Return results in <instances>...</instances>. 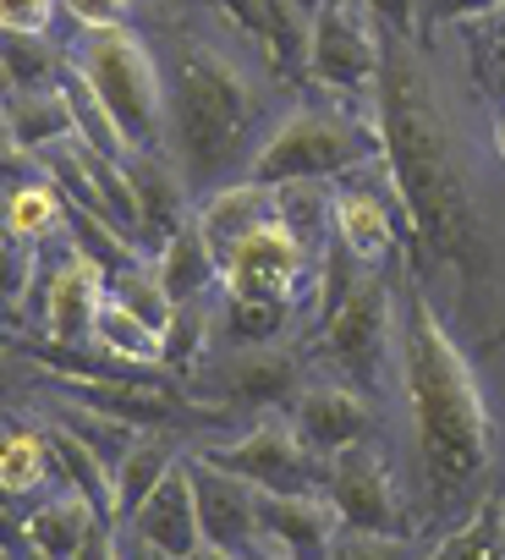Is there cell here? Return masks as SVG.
I'll list each match as a JSON object with an SVG mask.
<instances>
[{
  "label": "cell",
  "mask_w": 505,
  "mask_h": 560,
  "mask_svg": "<svg viewBox=\"0 0 505 560\" xmlns=\"http://www.w3.org/2000/svg\"><path fill=\"white\" fill-rule=\"evenodd\" d=\"M319 494L330 500L341 533H401V538H418L412 500L396 489V478H390V467H385V456L374 445H352V451L330 456Z\"/></svg>",
  "instance_id": "cell-11"
},
{
  "label": "cell",
  "mask_w": 505,
  "mask_h": 560,
  "mask_svg": "<svg viewBox=\"0 0 505 560\" xmlns=\"http://www.w3.org/2000/svg\"><path fill=\"white\" fill-rule=\"evenodd\" d=\"M286 418H292L297 440L319 462H330V456H341L352 445H368V434H374V401L363 390H352L347 380H336V374L303 380V390L286 407Z\"/></svg>",
  "instance_id": "cell-13"
},
{
  "label": "cell",
  "mask_w": 505,
  "mask_h": 560,
  "mask_svg": "<svg viewBox=\"0 0 505 560\" xmlns=\"http://www.w3.org/2000/svg\"><path fill=\"white\" fill-rule=\"evenodd\" d=\"M154 269H160V287L165 298L181 308V303H209L220 292V269H214V253L198 231V220H187L160 253H154Z\"/></svg>",
  "instance_id": "cell-22"
},
{
  "label": "cell",
  "mask_w": 505,
  "mask_h": 560,
  "mask_svg": "<svg viewBox=\"0 0 505 560\" xmlns=\"http://www.w3.org/2000/svg\"><path fill=\"white\" fill-rule=\"evenodd\" d=\"M275 192V220L314 253V247H325V236H330V192L336 187H325V182H286V187H270Z\"/></svg>",
  "instance_id": "cell-32"
},
{
  "label": "cell",
  "mask_w": 505,
  "mask_h": 560,
  "mask_svg": "<svg viewBox=\"0 0 505 560\" xmlns=\"http://www.w3.org/2000/svg\"><path fill=\"white\" fill-rule=\"evenodd\" d=\"M209 330H214V347H275V341H286V330H292V303L214 292V303H209Z\"/></svg>",
  "instance_id": "cell-25"
},
{
  "label": "cell",
  "mask_w": 505,
  "mask_h": 560,
  "mask_svg": "<svg viewBox=\"0 0 505 560\" xmlns=\"http://www.w3.org/2000/svg\"><path fill=\"white\" fill-rule=\"evenodd\" d=\"M303 72L330 89L336 100L352 105H374V83H379V28L368 23V12L357 0H330L308 18V56Z\"/></svg>",
  "instance_id": "cell-10"
},
{
  "label": "cell",
  "mask_w": 505,
  "mask_h": 560,
  "mask_svg": "<svg viewBox=\"0 0 505 560\" xmlns=\"http://www.w3.org/2000/svg\"><path fill=\"white\" fill-rule=\"evenodd\" d=\"M275 214V192L270 187H259V182H231V187H214L209 198H198L192 203V220H198V231H203V242H209V253H220V247H231L242 231H252L259 220H270Z\"/></svg>",
  "instance_id": "cell-23"
},
{
  "label": "cell",
  "mask_w": 505,
  "mask_h": 560,
  "mask_svg": "<svg viewBox=\"0 0 505 560\" xmlns=\"http://www.w3.org/2000/svg\"><path fill=\"white\" fill-rule=\"evenodd\" d=\"M374 116H379V149H385V171L396 187V209L412 242L407 253L412 269L450 275L461 314L494 325L489 298L500 292V264H494V236H489L483 198H478L483 176L434 89V72L418 39L379 28ZM489 347H500L494 330H489Z\"/></svg>",
  "instance_id": "cell-1"
},
{
  "label": "cell",
  "mask_w": 505,
  "mask_h": 560,
  "mask_svg": "<svg viewBox=\"0 0 505 560\" xmlns=\"http://www.w3.org/2000/svg\"><path fill=\"white\" fill-rule=\"evenodd\" d=\"M292 7H297V12H303V18H314V12H319V7H330V0H292Z\"/></svg>",
  "instance_id": "cell-45"
},
{
  "label": "cell",
  "mask_w": 505,
  "mask_h": 560,
  "mask_svg": "<svg viewBox=\"0 0 505 560\" xmlns=\"http://www.w3.org/2000/svg\"><path fill=\"white\" fill-rule=\"evenodd\" d=\"M67 214L72 209H67L61 187L39 165L0 192V231H7L17 247H28V253H39L50 242H67Z\"/></svg>",
  "instance_id": "cell-19"
},
{
  "label": "cell",
  "mask_w": 505,
  "mask_h": 560,
  "mask_svg": "<svg viewBox=\"0 0 505 560\" xmlns=\"http://www.w3.org/2000/svg\"><path fill=\"white\" fill-rule=\"evenodd\" d=\"M336 533L341 522L325 494H259V544L292 560H330Z\"/></svg>",
  "instance_id": "cell-18"
},
{
  "label": "cell",
  "mask_w": 505,
  "mask_h": 560,
  "mask_svg": "<svg viewBox=\"0 0 505 560\" xmlns=\"http://www.w3.org/2000/svg\"><path fill=\"white\" fill-rule=\"evenodd\" d=\"M494 160H500V165H505V110H500V116H494Z\"/></svg>",
  "instance_id": "cell-43"
},
{
  "label": "cell",
  "mask_w": 505,
  "mask_h": 560,
  "mask_svg": "<svg viewBox=\"0 0 505 560\" xmlns=\"http://www.w3.org/2000/svg\"><path fill=\"white\" fill-rule=\"evenodd\" d=\"M500 0H423V23L428 28H450V23H483Z\"/></svg>",
  "instance_id": "cell-39"
},
{
  "label": "cell",
  "mask_w": 505,
  "mask_h": 560,
  "mask_svg": "<svg viewBox=\"0 0 505 560\" xmlns=\"http://www.w3.org/2000/svg\"><path fill=\"white\" fill-rule=\"evenodd\" d=\"M132 12H138V0H61V18H67L78 34L132 28Z\"/></svg>",
  "instance_id": "cell-34"
},
{
  "label": "cell",
  "mask_w": 505,
  "mask_h": 560,
  "mask_svg": "<svg viewBox=\"0 0 505 560\" xmlns=\"http://www.w3.org/2000/svg\"><path fill=\"white\" fill-rule=\"evenodd\" d=\"M314 358L336 369V380H347L363 396H379L385 358L396 347V287L385 280V269H363L357 287L314 325Z\"/></svg>",
  "instance_id": "cell-6"
},
{
  "label": "cell",
  "mask_w": 505,
  "mask_h": 560,
  "mask_svg": "<svg viewBox=\"0 0 505 560\" xmlns=\"http://www.w3.org/2000/svg\"><path fill=\"white\" fill-rule=\"evenodd\" d=\"M396 287V374L407 401L412 451V522L418 533H445L494 483V418L478 390L467 352L439 325L423 275L407 253L390 258Z\"/></svg>",
  "instance_id": "cell-2"
},
{
  "label": "cell",
  "mask_w": 505,
  "mask_h": 560,
  "mask_svg": "<svg viewBox=\"0 0 505 560\" xmlns=\"http://www.w3.org/2000/svg\"><path fill=\"white\" fill-rule=\"evenodd\" d=\"M89 347H94L99 358L121 363V369H160V358H165L160 330H149V325H143L132 308H121L110 292H105V308H99V319H94Z\"/></svg>",
  "instance_id": "cell-28"
},
{
  "label": "cell",
  "mask_w": 505,
  "mask_h": 560,
  "mask_svg": "<svg viewBox=\"0 0 505 560\" xmlns=\"http://www.w3.org/2000/svg\"><path fill=\"white\" fill-rule=\"evenodd\" d=\"M0 149H7V89H0Z\"/></svg>",
  "instance_id": "cell-46"
},
{
  "label": "cell",
  "mask_w": 505,
  "mask_h": 560,
  "mask_svg": "<svg viewBox=\"0 0 505 560\" xmlns=\"http://www.w3.org/2000/svg\"><path fill=\"white\" fill-rule=\"evenodd\" d=\"M330 236L363 264V269H385L401 242H407V220L390 198H379L374 187H336L330 192Z\"/></svg>",
  "instance_id": "cell-16"
},
{
  "label": "cell",
  "mask_w": 505,
  "mask_h": 560,
  "mask_svg": "<svg viewBox=\"0 0 505 560\" xmlns=\"http://www.w3.org/2000/svg\"><path fill=\"white\" fill-rule=\"evenodd\" d=\"M428 560H505V489L489 483L483 500L439 533Z\"/></svg>",
  "instance_id": "cell-26"
},
{
  "label": "cell",
  "mask_w": 505,
  "mask_h": 560,
  "mask_svg": "<svg viewBox=\"0 0 505 560\" xmlns=\"http://www.w3.org/2000/svg\"><path fill=\"white\" fill-rule=\"evenodd\" d=\"M61 94H67V105H72V127H78V143H89V149H99L105 160H127V138L116 132V121L105 116V105L89 94V83L72 72V61H67V72H61Z\"/></svg>",
  "instance_id": "cell-33"
},
{
  "label": "cell",
  "mask_w": 505,
  "mask_h": 560,
  "mask_svg": "<svg viewBox=\"0 0 505 560\" xmlns=\"http://www.w3.org/2000/svg\"><path fill=\"white\" fill-rule=\"evenodd\" d=\"M483 89L505 94V0L483 18Z\"/></svg>",
  "instance_id": "cell-38"
},
{
  "label": "cell",
  "mask_w": 505,
  "mask_h": 560,
  "mask_svg": "<svg viewBox=\"0 0 505 560\" xmlns=\"http://www.w3.org/2000/svg\"><path fill=\"white\" fill-rule=\"evenodd\" d=\"M308 247L270 214L252 231H242L231 247L214 253L220 269V292L231 298H265V303H297V287H314L308 280Z\"/></svg>",
  "instance_id": "cell-12"
},
{
  "label": "cell",
  "mask_w": 505,
  "mask_h": 560,
  "mask_svg": "<svg viewBox=\"0 0 505 560\" xmlns=\"http://www.w3.org/2000/svg\"><path fill=\"white\" fill-rule=\"evenodd\" d=\"M176 440H165V429H138L132 445L116 456L110 467V483H116V527H127V516L154 494V483L176 467Z\"/></svg>",
  "instance_id": "cell-24"
},
{
  "label": "cell",
  "mask_w": 505,
  "mask_h": 560,
  "mask_svg": "<svg viewBox=\"0 0 505 560\" xmlns=\"http://www.w3.org/2000/svg\"><path fill=\"white\" fill-rule=\"evenodd\" d=\"M56 478V462H50V440H45V423L34 429H0V500H28L39 489H50Z\"/></svg>",
  "instance_id": "cell-27"
},
{
  "label": "cell",
  "mask_w": 505,
  "mask_h": 560,
  "mask_svg": "<svg viewBox=\"0 0 505 560\" xmlns=\"http://www.w3.org/2000/svg\"><path fill=\"white\" fill-rule=\"evenodd\" d=\"M127 538L143 544L160 560H187L203 544V527H198V505H192V483H187V462L181 456L154 483V494L127 516Z\"/></svg>",
  "instance_id": "cell-17"
},
{
  "label": "cell",
  "mask_w": 505,
  "mask_h": 560,
  "mask_svg": "<svg viewBox=\"0 0 505 560\" xmlns=\"http://www.w3.org/2000/svg\"><path fill=\"white\" fill-rule=\"evenodd\" d=\"M181 462H187V483H192L203 544L231 549V555H247L252 544H259V489L242 483L225 467H214V462H203L198 451L181 456Z\"/></svg>",
  "instance_id": "cell-14"
},
{
  "label": "cell",
  "mask_w": 505,
  "mask_h": 560,
  "mask_svg": "<svg viewBox=\"0 0 505 560\" xmlns=\"http://www.w3.org/2000/svg\"><path fill=\"white\" fill-rule=\"evenodd\" d=\"M50 440V462L67 478V489H78L105 522H116V483H110V462H99V451H89L78 434H67L61 423H45Z\"/></svg>",
  "instance_id": "cell-29"
},
{
  "label": "cell",
  "mask_w": 505,
  "mask_h": 560,
  "mask_svg": "<svg viewBox=\"0 0 505 560\" xmlns=\"http://www.w3.org/2000/svg\"><path fill=\"white\" fill-rule=\"evenodd\" d=\"M203 462L236 472L242 483H252L259 494H319L325 483V462L297 440L286 412H270L252 429H242L236 440H203L198 445Z\"/></svg>",
  "instance_id": "cell-8"
},
{
  "label": "cell",
  "mask_w": 505,
  "mask_h": 560,
  "mask_svg": "<svg viewBox=\"0 0 505 560\" xmlns=\"http://www.w3.org/2000/svg\"><path fill=\"white\" fill-rule=\"evenodd\" d=\"M198 396L231 412H286L303 390V352L275 341V347H209L203 369L192 374Z\"/></svg>",
  "instance_id": "cell-7"
},
{
  "label": "cell",
  "mask_w": 505,
  "mask_h": 560,
  "mask_svg": "<svg viewBox=\"0 0 505 560\" xmlns=\"http://www.w3.org/2000/svg\"><path fill=\"white\" fill-rule=\"evenodd\" d=\"M61 0H0V34H50Z\"/></svg>",
  "instance_id": "cell-36"
},
{
  "label": "cell",
  "mask_w": 505,
  "mask_h": 560,
  "mask_svg": "<svg viewBox=\"0 0 505 560\" xmlns=\"http://www.w3.org/2000/svg\"><path fill=\"white\" fill-rule=\"evenodd\" d=\"M121 171H127L132 209H138V253L154 258L192 220V192H187V182L176 176V165L165 154H127Z\"/></svg>",
  "instance_id": "cell-15"
},
{
  "label": "cell",
  "mask_w": 505,
  "mask_h": 560,
  "mask_svg": "<svg viewBox=\"0 0 505 560\" xmlns=\"http://www.w3.org/2000/svg\"><path fill=\"white\" fill-rule=\"evenodd\" d=\"M99 522H105V516H99L78 489H61V494L39 500L34 511H23V538H28V549H34L39 560H78Z\"/></svg>",
  "instance_id": "cell-20"
},
{
  "label": "cell",
  "mask_w": 505,
  "mask_h": 560,
  "mask_svg": "<svg viewBox=\"0 0 505 560\" xmlns=\"http://www.w3.org/2000/svg\"><path fill=\"white\" fill-rule=\"evenodd\" d=\"M357 7H363L368 23L385 28V34L418 39V28H423V0H357Z\"/></svg>",
  "instance_id": "cell-37"
},
{
  "label": "cell",
  "mask_w": 505,
  "mask_h": 560,
  "mask_svg": "<svg viewBox=\"0 0 505 560\" xmlns=\"http://www.w3.org/2000/svg\"><path fill=\"white\" fill-rule=\"evenodd\" d=\"M165 160L187 182L192 203L247 176L265 127V89L214 34L171 23L165 45Z\"/></svg>",
  "instance_id": "cell-3"
},
{
  "label": "cell",
  "mask_w": 505,
  "mask_h": 560,
  "mask_svg": "<svg viewBox=\"0 0 505 560\" xmlns=\"http://www.w3.org/2000/svg\"><path fill=\"white\" fill-rule=\"evenodd\" d=\"M247 560H292V555H281V549H270V544H252Z\"/></svg>",
  "instance_id": "cell-44"
},
{
  "label": "cell",
  "mask_w": 505,
  "mask_h": 560,
  "mask_svg": "<svg viewBox=\"0 0 505 560\" xmlns=\"http://www.w3.org/2000/svg\"><path fill=\"white\" fill-rule=\"evenodd\" d=\"M418 538L401 533H336L330 560H418Z\"/></svg>",
  "instance_id": "cell-35"
},
{
  "label": "cell",
  "mask_w": 505,
  "mask_h": 560,
  "mask_svg": "<svg viewBox=\"0 0 505 560\" xmlns=\"http://www.w3.org/2000/svg\"><path fill=\"white\" fill-rule=\"evenodd\" d=\"M187 560H247V555H231V549H214V544H198Z\"/></svg>",
  "instance_id": "cell-41"
},
{
  "label": "cell",
  "mask_w": 505,
  "mask_h": 560,
  "mask_svg": "<svg viewBox=\"0 0 505 560\" xmlns=\"http://www.w3.org/2000/svg\"><path fill=\"white\" fill-rule=\"evenodd\" d=\"M105 292H110L121 308H132L149 330H160V336H165V325H171L176 303H171V298H165V287H160L154 258H132V264H121L116 275H105Z\"/></svg>",
  "instance_id": "cell-31"
},
{
  "label": "cell",
  "mask_w": 505,
  "mask_h": 560,
  "mask_svg": "<svg viewBox=\"0 0 505 560\" xmlns=\"http://www.w3.org/2000/svg\"><path fill=\"white\" fill-rule=\"evenodd\" d=\"M23 303H34L39 314V341L50 352H72L89 347L94 319L105 308V269L94 258H83L72 242H61V253L45 264V253H34V275Z\"/></svg>",
  "instance_id": "cell-9"
},
{
  "label": "cell",
  "mask_w": 505,
  "mask_h": 560,
  "mask_svg": "<svg viewBox=\"0 0 505 560\" xmlns=\"http://www.w3.org/2000/svg\"><path fill=\"white\" fill-rule=\"evenodd\" d=\"M67 72V50L50 34H0V89H56Z\"/></svg>",
  "instance_id": "cell-30"
},
{
  "label": "cell",
  "mask_w": 505,
  "mask_h": 560,
  "mask_svg": "<svg viewBox=\"0 0 505 560\" xmlns=\"http://www.w3.org/2000/svg\"><path fill=\"white\" fill-rule=\"evenodd\" d=\"M209 7H214L231 28H242L247 39H259V0H209Z\"/></svg>",
  "instance_id": "cell-40"
},
{
  "label": "cell",
  "mask_w": 505,
  "mask_h": 560,
  "mask_svg": "<svg viewBox=\"0 0 505 560\" xmlns=\"http://www.w3.org/2000/svg\"><path fill=\"white\" fill-rule=\"evenodd\" d=\"M121 560H160V555H149L143 544H132V538H127V527H121Z\"/></svg>",
  "instance_id": "cell-42"
},
{
  "label": "cell",
  "mask_w": 505,
  "mask_h": 560,
  "mask_svg": "<svg viewBox=\"0 0 505 560\" xmlns=\"http://www.w3.org/2000/svg\"><path fill=\"white\" fill-rule=\"evenodd\" d=\"M67 61L127 138V154H165V78L138 28L78 34Z\"/></svg>",
  "instance_id": "cell-5"
},
{
  "label": "cell",
  "mask_w": 505,
  "mask_h": 560,
  "mask_svg": "<svg viewBox=\"0 0 505 560\" xmlns=\"http://www.w3.org/2000/svg\"><path fill=\"white\" fill-rule=\"evenodd\" d=\"M72 138H78V127H72V105H67L61 83L56 89H23V94L7 89V143L17 154L39 160V154L72 143Z\"/></svg>",
  "instance_id": "cell-21"
},
{
  "label": "cell",
  "mask_w": 505,
  "mask_h": 560,
  "mask_svg": "<svg viewBox=\"0 0 505 560\" xmlns=\"http://www.w3.org/2000/svg\"><path fill=\"white\" fill-rule=\"evenodd\" d=\"M379 116L374 105H303L286 110L247 160V182L286 187V182H336L357 176L379 160Z\"/></svg>",
  "instance_id": "cell-4"
}]
</instances>
